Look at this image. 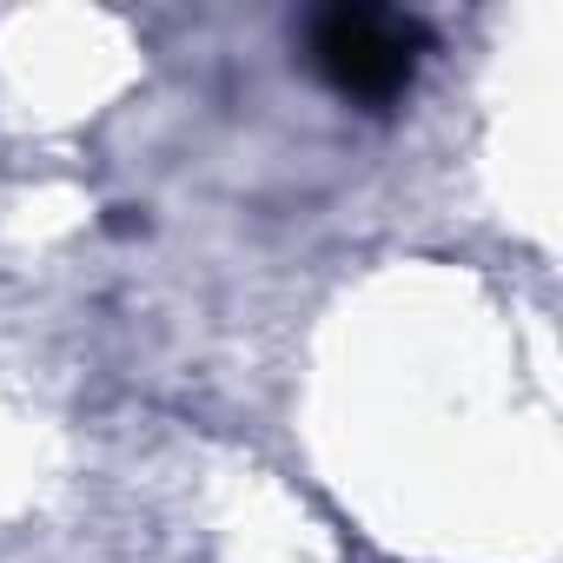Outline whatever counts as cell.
<instances>
[{
	"label": "cell",
	"mask_w": 563,
	"mask_h": 563,
	"mask_svg": "<svg viewBox=\"0 0 563 563\" xmlns=\"http://www.w3.org/2000/svg\"><path fill=\"white\" fill-rule=\"evenodd\" d=\"M424 54V27L391 8H325L312 21V67L358 107H391Z\"/></svg>",
	"instance_id": "1"
}]
</instances>
